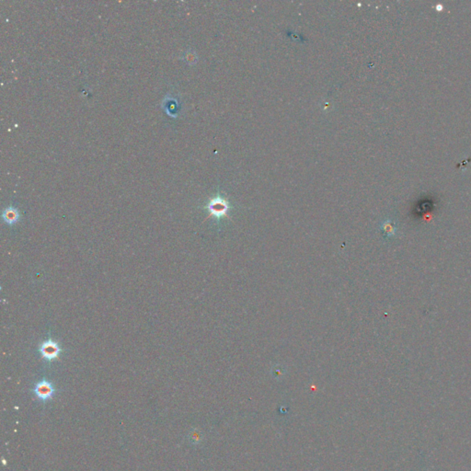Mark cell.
<instances>
[{"instance_id": "cell-1", "label": "cell", "mask_w": 471, "mask_h": 471, "mask_svg": "<svg viewBox=\"0 0 471 471\" xmlns=\"http://www.w3.org/2000/svg\"><path fill=\"white\" fill-rule=\"evenodd\" d=\"M33 392L40 402L46 403L55 397L56 389L52 382L48 381L47 379H42L35 384Z\"/></svg>"}, {"instance_id": "cell-5", "label": "cell", "mask_w": 471, "mask_h": 471, "mask_svg": "<svg viewBox=\"0 0 471 471\" xmlns=\"http://www.w3.org/2000/svg\"><path fill=\"white\" fill-rule=\"evenodd\" d=\"M384 228L386 229H385V232H387V233H388V234H389V233H390V234H392V233H393V229H392L393 228H392V225H390L389 223L385 224V225H384Z\"/></svg>"}, {"instance_id": "cell-3", "label": "cell", "mask_w": 471, "mask_h": 471, "mask_svg": "<svg viewBox=\"0 0 471 471\" xmlns=\"http://www.w3.org/2000/svg\"><path fill=\"white\" fill-rule=\"evenodd\" d=\"M39 352L43 359L52 362L59 357L60 353H62V349L56 341L50 339L42 342L39 347Z\"/></svg>"}, {"instance_id": "cell-4", "label": "cell", "mask_w": 471, "mask_h": 471, "mask_svg": "<svg viewBox=\"0 0 471 471\" xmlns=\"http://www.w3.org/2000/svg\"><path fill=\"white\" fill-rule=\"evenodd\" d=\"M2 219L4 220V222L9 225V226H12L16 224L17 222L19 221L20 219V213L18 211L17 208L12 207V206H9V207H7L2 213Z\"/></svg>"}, {"instance_id": "cell-2", "label": "cell", "mask_w": 471, "mask_h": 471, "mask_svg": "<svg viewBox=\"0 0 471 471\" xmlns=\"http://www.w3.org/2000/svg\"><path fill=\"white\" fill-rule=\"evenodd\" d=\"M206 208L208 212L210 213V215L215 216L216 218H220L228 215L229 204L225 198L221 196H215L208 202Z\"/></svg>"}]
</instances>
